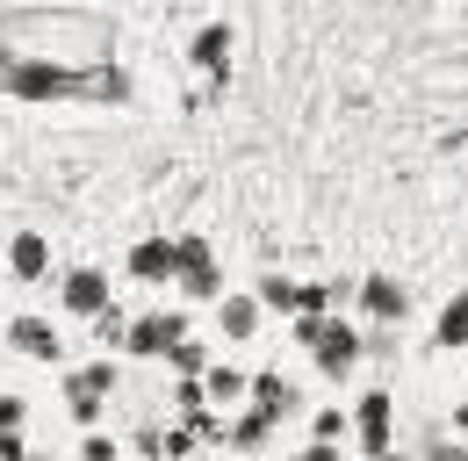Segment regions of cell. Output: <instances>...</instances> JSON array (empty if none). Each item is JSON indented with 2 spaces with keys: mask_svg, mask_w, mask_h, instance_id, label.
Returning <instances> with one entry per match:
<instances>
[{
  "mask_svg": "<svg viewBox=\"0 0 468 461\" xmlns=\"http://www.w3.org/2000/svg\"><path fill=\"white\" fill-rule=\"evenodd\" d=\"M295 339L317 353V368H324L332 382H339L353 360L367 353V332H360V325H346V317H295Z\"/></svg>",
  "mask_w": 468,
  "mask_h": 461,
  "instance_id": "cell-2",
  "label": "cell"
},
{
  "mask_svg": "<svg viewBox=\"0 0 468 461\" xmlns=\"http://www.w3.org/2000/svg\"><path fill=\"white\" fill-rule=\"evenodd\" d=\"M267 433H274V425H267L260 411H245V418H231V433H224V447H238V455H252V447H267Z\"/></svg>",
  "mask_w": 468,
  "mask_h": 461,
  "instance_id": "cell-16",
  "label": "cell"
},
{
  "mask_svg": "<svg viewBox=\"0 0 468 461\" xmlns=\"http://www.w3.org/2000/svg\"><path fill=\"white\" fill-rule=\"evenodd\" d=\"M360 310L382 317V325H404L410 317V288L397 282V274H367V282H360Z\"/></svg>",
  "mask_w": 468,
  "mask_h": 461,
  "instance_id": "cell-8",
  "label": "cell"
},
{
  "mask_svg": "<svg viewBox=\"0 0 468 461\" xmlns=\"http://www.w3.org/2000/svg\"><path fill=\"white\" fill-rule=\"evenodd\" d=\"M7 267H15L22 282H37V274H51V245H44L37 230H22V238L7 245Z\"/></svg>",
  "mask_w": 468,
  "mask_h": 461,
  "instance_id": "cell-13",
  "label": "cell"
},
{
  "mask_svg": "<svg viewBox=\"0 0 468 461\" xmlns=\"http://www.w3.org/2000/svg\"><path fill=\"white\" fill-rule=\"evenodd\" d=\"M454 425H462V433H468V403H462V411H454Z\"/></svg>",
  "mask_w": 468,
  "mask_h": 461,
  "instance_id": "cell-25",
  "label": "cell"
},
{
  "mask_svg": "<svg viewBox=\"0 0 468 461\" xmlns=\"http://www.w3.org/2000/svg\"><path fill=\"white\" fill-rule=\"evenodd\" d=\"M382 461H410V455H397V447H389V455H382Z\"/></svg>",
  "mask_w": 468,
  "mask_h": 461,
  "instance_id": "cell-26",
  "label": "cell"
},
{
  "mask_svg": "<svg viewBox=\"0 0 468 461\" xmlns=\"http://www.w3.org/2000/svg\"><path fill=\"white\" fill-rule=\"evenodd\" d=\"M22 418H29V403L15 397V390H0V433H22Z\"/></svg>",
  "mask_w": 468,
  "mask_h": 461,
  "instance_id": "cell-21",
  "label": "cell"
},
{
  "mask_svg": "<svg viewBox=\"0 0 468 461\" xmlns=\"http://www.w3.org/2000/svg\"><path fill=\"white\" fill-rule=\"evenodd\" d=\"M389 433H397V403L382 397V390H367V397L353 403V440L382 461V455H389Z\"/></svg>",
  "mask_w": 468,
  "mask_h": 461,
  "instance_id": "cell-6",
  "label": "cell"
},
{
  "mask_svg": "<svg viewBox=\"0 0 468 461\" xmlns=\"http://www.w3.org/2000/svg\"><path fill=\"white\" fill-rule=\"evenodd\" d=\"M174 288L187 295V303H209L217 288H224V274H217V252H209V238H174Z\"/></svg>",
  "mask_w": 468,
  "mask_h": 461,
  "instance_id": "cell-3",
  "label": "cell"
},
{
  "mask_svg": "<svg viewBox=\"0 0 468 461\" xmlns=\"http://www.w3.org/2000/svg\"><path fill=\"white\" fill-rule=\"evenodd\" d=\"M109 397H116V360H94V368H72L65 375V403H72L80 425H101Z\"/></svg>",
  "mask_w": 468,
  "mask_h": 461,
  "instance_id": "cell-4",
  "label": "cell"
},
{
  "mask_svg": "<svg viewBox=\"0 0 468 461\" xmlns=\"http://www.w3.org/2000/svg\"><path fill=\"white\" fill-rule=\"evenodd\" d=\"M80 461H116V440H109V433H87V440H80Z\"/></svg>",
  "mask_w": 468,
  "mask_h": 461,
  "instance_id": "cell-23",
  "label": "cell"
},
{
  "mask_svg": "<svg viewBox=\"0 0 468 461\" xmlns=\"http://www.w3.org/2000/svg\"><path fill=\"white\" fill-rule=\"evenodd\" d=\"M252 411L267 418V425H282L295 411V382L282 375V368H267V375H252Z\"/></svg>",
  "mask_w": 468,
  "mask_h": 461,
  "instance_id": "cell-10",
  "label": "cell"
},
{
  "mask_svg": "<svg viewBox=\"0 0 468 461\" xmlns=\"http://www.w3.org/2000/svg\"><path fill=\"white\" fill-rule=\"evenodd\" d=\"M187 339V317H180V310H152V317H137V325H130V353H144V360H174V346Z\"/></svg>",
  "mask_w": 468,
  "mask_h": 461,
  "instance_id": "cell-5",
  "label": "cell"
},
{
  "mask_svg": "<svg viewBox=\"0 0 468 461\" xmlns=\"http://www.w3.org/2000/svg\"><path fill=\"white\" fill-rule=\"evenodd\" d=\"M440 346H468V288L440 310Z\"/></svg>",
  "mask_w": 468,
  "mask_h": 461,
  "instance_id": "cell-18",
  "label": "cell"
},
{
  "mask_svg": "<svg viewBox=\"0 0 468 461\" xmlns=\"http://www.w3.org/2000/svg\"><path fill=\"white\" fill-rule=\"evenodd\" d=\"M217 325H224V339H252V332H260V295H231V303H217Z\"/></svg>",
  "mask_w": 468,
  "mask_h": 461,
  "instance_id": "cell-14",
  "label": "cell"
},
{
  "mask_svg": "<svg viewBox=\"0 0 468 461\" xmlns=\"http://www.w3.org/2000/svg\"><path fill=\"white\" fill-rule=\"evenodd\" d=\"M0 87L7 94H29V102H51V94H122V72H72V65H51V58H0Z\"/></svg>",
  "mask_w": 468,
  "mask_h": 461,
  "instance_id": "cell-1",
  "label": "cell"
},
{
  "mask_svg": "<svg viewBox=\"0 0 468 461\" xmlns=\"http://www.w3.org/2000/svg\"><path fill=\"white\" fill-rule=\"evenodd\" d=\"M7 346H15L22 360H58L65 353L58 325H44V317H15V325H7Z\"/></svg>",
  "mask_w": 468,
  "mask_h": 461,
  "instance_id": "cell-9",
  "label": "cell"
},
{
  "mask_svg": "<svg viewBox=\"0 0 468 461\" xmlns=\"http://www.w3.org/2000/svg\"><path fill=\"white\" fill-rule=\"evenodd\" d=\"M58 303L72 317H101V310H109V274H101V267H72L58 282Z\"/></svg>",
  "mask_w": 468,
  "mask_h": 461,
  "instance_id": "cell-7",
  "label": "cell"
},
{
  "mask_svg": "<svg viewBox=\"0 0 468 461\" xmlns=\"http://www.w3.org/2000/svg\"><path fill=\"white\" fill-rule=\"evenodd\" d=\"M231 44H238V37H231V22H209V29L195 37V51H187V58H195L202 72H217V80H224V72H231V65H224V58H231Z\"/></svg>",
  "mask_w": 468,
  "mask_h": 461,
  "instance_id": "cell-11",
  "label": "cell"
},
{
  "mask_svg": "<svg viewBox=\"0 0 468 461\" xmlns=\"http://www.w3.org/2000/svg\"><path fill=\"white\" fill-rule=\"evenodd\" d=\"M130 274H137V282H174V238H144V245L130 252Z\"/></svg>",
  "mask_w": 468,
  "mask_h": 461,
  "instance_id": "cell-12",
  "label": "cell"
},
{
  "mask_svg": "<svg viewBox=\"0 0 468 461\" xmlns=\"http://www.w3.org/2000/svg\"><path fill=\"white\" fill-rule=\"evenodd\" d=\"M29 461H44V455H29Z\"/></svg>",
  "mask_w": 468,
  "mask_h": 461,
  "instance_id": "cell-27",
  "label": "cell"
},
{
  "mask_svg": "<svg viewBox=\"0 0 468 461\" xmlns=\"http://www.w3.org/2000/svg\"><path fill=\"white\" fill-rule=\"evenodd\" d=\"M202 397L209 403H238V397H252V382H245L238 368H202Z\"/></svg>",
  "mask_w": 468,
  "mask_h": 461,
  "instance_id": "cell-15",
  "label": "cell"
},
{
  "mask_svg": "<svg viewBox=\"0 0 468 461\" xmlns=\"http://www.w3.org/2000/svg\"><path fill=\"white\" fill-rule=\"evenodd\" d=\"M94 332H101V346H122V339H130V317H122L116 303H109V310L94 317Z\"/></svg>",
  "mask_w": 468,
  "mask_h": 461,
  "instance_id": "cell-20",
  "label": "cell"
},
{
  "mask_svg": "<svg viewBox=\"0 0 468 461\" xmlns=\"http://www.w3.org/2000/svg\"><path fill=\"white\" fill-rule=\"evenodd\" d=\"M174 368H180V375H202V368H209V353H202L195 339H180L174 346Z\"/></svg>",
  "mask_w": 468,
  "mask_h": 461,
  "instance_id": "cell-22",
  "label": "cell"
},
{
  "mask_svg": "<svg viewBox=\"0 0 468 461\" xmlns=\"http://www.w3.org/2000/svg\"><path fill=\"white\" fill-rule=\"evenodd\" d=\"M310 433H317V447H339V440H346V411H317Z\"/></svg>",
  "mask_w": 468,
  "mask_h": 461,
  "instance_id": "cell-19",
  "label": "cell"
},
{
  "mask_svg": "<svg viewBox=\"0 0 468 461\" xmlns=\"http://www.w3.org/2000/svg\"><path fill=\"white\" fill-rule=\"evenodd\" d=\"M0 461H29V447H22V433H0Z\"/></svg>",
  "mask_w": 468,
  "mask_h": 461,
  "instance_id": "cell-24",
  "label": "cell"
},
{
  "mask_svg": "<svg viewBox=\"0 0 468 461\" xmlns=\"http://www.w3.org/2000/svg\"><path fill=\"white\" fill-rule=\"evenodd\" d=\"M295 288H303V282H289V274H267V282H260V310H282V317H295Z\"/></svg>",
  "mask_w": 468,
  "mask_h": 461,
  "instance_id": "cell-17",
  "label": "cell"
}]
</instances>
